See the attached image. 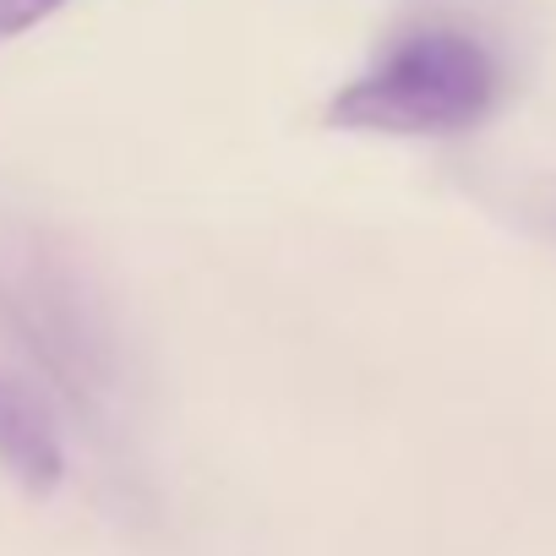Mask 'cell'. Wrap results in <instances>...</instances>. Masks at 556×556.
Masks as SVG:
<instances>
[{
	"instance_id": "1",
	"label": "cell",
	"mask_w": 556,
	"mask_h": 556,
	"mask_svg": "<svg viewBox=\"0 0 556 556\" xmlns=\"http://www.w3.org/2000/svg\"><path fill=\"white\" fill-rule=\"evenodd\" d=\"M491 104V50L464 28H415L328 99V126L355 137H458Z\"/></svg>"
},
{
	"instance_id": "2",
	"label": "cell",
	"mask_w": 556,
	"mask_h": 556,
	"mask_svg": "<svg viewBox=\"0 0 556 556\" xmlns=\"http://www.w3.org/2000/svg\"><path fill=\"white\" fill-rule=\"evenodd\" d=\"M0 469L28 496H55L66 480V442L55 415L12 371H0Z\"/></svg>"
},
{
	"instance_id": "3",
	"label": "cell",
	"mask_w": 556,
	"mask_h": 556,
	"mask_svg": "<svg viewBox=\"0 0 556 556\" xmlns=\"http://www.w3.org/2000/svg\"><path fill=\"white\" fill-rule=\"evenodd\" d=\"M61 7H72V0H0V45L34 34V28L50 23Z\"/></svg>"
}]
</instances>
